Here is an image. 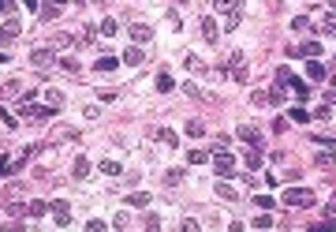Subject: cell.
I'll return each mask as SVG.
<instances>
[{"label":"cell","mask_w":336,"mask_h":232,"mask_svg":"<svg viewBox=\"0 0 336 232\" xmlns=\"http://www.w3.org/2000/svg\"><path fill=\"white\" fill-rule=\"evenodd\" d=\"M213 169H217V176H232L235 157L228 154V142H217V146H213Z\"/></svg>","instance_id":"1"},{"label":"cell","mask_w":336,"mask_h":232,"mask_svg":"<svg viewBox=\"0 0 336 232\" xmlns=\"http://www.w3.org/2000/svg\"><path fill=\"white\" fill-rule=\"evenodd\" d=\"M277 79H280V86H292V90H295V97H302V101L310 97V86L302 83L299 75H292V71H288V68H280V71H277Z\"/></svg>","instance_id":"2"},{"label":"cell","mask_w":336,"mask_h":232,"mask_svg":"<svg viewBox=\"0 0 336 232\" xmlns=\"http://www.w3.org/2000/svg\"><path fill=\"white\" fill-rule=\"evenodd\" d=\"M310 202H314L310 187H288L284 191V206H310Z\"/></svg>","instance_id":"3"},{"label":"cell","mask_w":336,"mask_h":232,"mask_svg":"<svg viewBox=\"0 0 336 232\" xmlns=\"http://www.w3.org/2000/svg\"><path fill=\"white\" fill-rule=\"evenodd\" d=\"M228 60H232V75H235V83H247V56H243V52H232Z\"/></svg>","instance_id":"4"},{"label":"cell","mask_w":336,"mask_h":232,"mask_svg":"<svg viewBox=\"0 0 336 232\" xmlns=\"http://www.w3.org/2000/svg\"><path fill=\"white\" fill-rule=\"evenodd\" d=\"M150 38H153V30H150L146 23H131V42H134V45H146Z\"/></svg>","instance_id":"5"},{"label":"cell","mask_w":336,"mask_h":232,"mask_svg":"<svg viewBox=\"0 0 336 232\" xmlns=\"http://www.w3.org/2000/svg\"><path fill=\"white\" fill-rule=\"evenodd\" d=\"M52 217H56V225H67V221H71V202L56 198V202H52Z\"/></svg>","instance_id":"6"},{"label":"cell","mask_w":336,"mask_h":232,"mask_svg":"<svg viewBox=\"0 0 336 232\" xmlns=\"http://www.w3.org/2000/svg\"><path fill=\"white\" fill-rule=\"evenodd\" d=\"M202 38H206V42H217V38H220V30H217V19H210V15H206V19H202Z\"/></svg>","instance_id":"7"},{"label":"cell","mask_w":336,"mask_h":232,"mask_svg":"<svg viewBox=\"0 0 336 232\" xmlns=\"http://www.w3.org/2000/svg\"><path fill=\"white\" fill-rule=\"evenodd\" d=\"M124 64H131V68H142V64H146V52L138 49V45H131V49L124 52Z\"/></svg>","instance_id":"8"},{"label":"cell","mask_w":336,"mask_h":232,"mask_svg":"<svg viewBox=\"0 0 336 232\" xmlns=\"http://www.w3.org/2000/svg\"><path fill=\"white\" fill-rule=\"evenodd\" d=\"M314 161H318V169H333V165H336V150H318Z\"/></svg>","instance_id":"9"},{"label":"cell","mask_w":336,"mask_h":232,"mask_svg":"<svg viewBox=\"0 0 336 232\" xmlns=\"http://www.w3.org/2000/svg\"><path fill=\"white\" fill-rule=\"evenodd\" d=\"M224 15H228V23H224V26H228V30H235V26H239V19H243V4H232Z\"/></svg>","instance_id":"10"},{"label":"cell","mask_w":336,"mask_h":232,"mask_svg":"<svg viewBox=\"0 0 336 232\" xmlns=\"http://www.w3.org/2000/svg\"><path fill=\"white\" fill-rule=\"evenodd\" d=\"M306 75H310L314 83H321V79H325V64H321V60H310V64H306Z\"/></svg>","instance_id":"11"},{"label":"cell","mask_w":336,"mask_h":232,"mask_svg":"<svg viewBox=\"0 0 336 232\" xmlns=\"http://www.w3.org/2000/svg\"><path fill=\"white\" fill-rule=\"evenodd\" d=\"M299 56H310V60H314V56H321V42H302L299 45Z\"/></svg>","instance_id":"12"},{"label":"cell","mask_w":336,"mask_h":232,"mask_svg":"<svg viewBox=\"0 0 336 232\" xmlns=\"http://www.w3.org/2000/svg\"><path fill=\"white\" fill-rule=\"evenodd\" d=\"M23 210H26V214H30V217H42L45 210H49V202H42V198H34V202H26Z\"/></svg>","instance_id":"13"},{"label":"cell","mask_w":336,"mask_h":232,"mask_svg":"<svg viewBox=\"0 0 336 232\" xmlns=\"http://www.w3.org/2000/svg\"><path fill=\"white\" fill-rule=\"evenodd\" d=\"M157 139H161V142H165L168 150H172V146H176V142H179V135H176V131H172V128H161V131H157Z\"/></svg>","instance_id":"14"},{"label":"cell","mask_w":336,"mask_h":232,"mask_svg":"<svg viewBox=\"0 0 336 232\" xmlns=\"http://www.w3.org/2000/svg\"><path fill=\"white\" fill-rule=\"evenodd\" d=\"M261 161H265V154H261V150H258V146H254V150H247V165H251V169H254V172H258V169H261Z\"/></svg>","instance_id":"15"},{"label":"cell","mask_w":336,"mask_h":232,"mask_svg":"<svg viewBox=\"0 0 336 232\" xmlns=\"http://www.w3.org/2000/svg\"><path fill=\"white\" fill-rule=\"evenodd\" d=\"M235 135L243 139V142H258V128H251V124H243V128L235 131Z\"/></svg>","instance_id":"16"},{"label":"cell","mask_w":336,"mask_h":232,"mask_svg":"<svg viewBox=\"0 0 336 232\" xmlns=\"http://www.w3.org/2000/svg\"><path fill=\"white\" fill-rule=\"evenodd\" d=\"M101 172H105V176H120V172H124V165H120V161H109V157H105V161H101Z\"/></svg>","instance_id":"17"},{"label":"cell","mask_w":336,"mask_h":232,"mask_svg":"<svg viewBox=\"0 0 336 232\" xmlns=\"http://www.w3.org/2000/svg\"><path fill=\"white\" fill-rule=\"evenodd\" d=\"M45 105H49V109H60V105H64V94H60V90H45Z\"/></svg>","instance_id":"18"},{"label":"cell","mask_w":336,"mask_h":232,"mask_svg":"<svg viewBox=\"0 0 336 232\" xmlns=\"http://www.w3.org/2000/svg\"><path fill=\"white\" fill-rule=\"evenodd\" d=\"M217 195L232 202V198H235V187H232V184H228V180H217Z\"/></svg>","instance_id":"19"},{"label":"cell","mask_w":336,"mask_h":232,"mask_svg":"<svg viewBox=\"0 0 336 232\" xmlns=\"http://www.w3.org/2000/svg\"><path fill=\"white\" fill-rule=\"evenodd\" d=\"M34 64L42 68V64H52V49H34Z\"/></svg>","instance_id":"20"},{"label":"cell","mask_w":336,"mask_h":232,"mask_svg":"<svg viewBox=\"0 0 336 232\" xmlns=\"http://www.w3.org/2000/svg\"><path fill=\"white\" fill-rule=\"evenodd\" d=\"M187 161H191V165H206V161H210V150H191Z\"/></svg>","instance_id":"21"},{"label":"cell","mask_w":336,"mask_h":232,"mask_svg":"<svg viewBox=\"0 0 336 232\" xmlns=\"http://www.w3.org/2000/svg\"><path fill=\"white\" fill-rule=\"evenodd\" d=\"M172 86H176V79L168 75V71H161V75H157V90H165V94H168Z\"/></svg>","instance_id":"22"},{"label":"cell","mask_w":336,"mask_h":232,"mask_svg":"<svg viewBox=\"0 0 336 232\" xmlns=\"http://www.w3.org/2000/svg\"><path fill=\"white\" fill-rule=\"evenodd\" d=\"M179 180H183V172H179V169H168L165 172V187H176Z\"/></svg>","instance_id":"23"},{"label":"cell","mask_w":336,"mask_h":232,"mask_svg":"<svg viewBox=\"0 0 336 232\" xmlns=\"http://www.w3.org/2000/svg\"><path fill=\"white\" fill-rule=\"evenodd\" d=\"M254 206H258L261 214H269V210L277 206V202H273V198H269V195H258V198H254Z\"/></svg>","instance_id":"24"},{"label":"cell","mask_w":336,"mask_h":232,"mask_svg":"<svg viewBox=\"0 0 336 232\" xmlns=\"http://www.w3.org/2000/svg\"><path fill=\"white\" fill-rule=\"evenodd\" d=\"M288 116H292L295 124H310V120H314V116H310V112H306V109H292V112H288Z\"/></svg>","instance_id":"25"},{"label":"cell","mask_w":336,"mask_h":232,"mask_svg":"<svg viewBox=\"0 0 336 232\" xmlns=\"http://www.w3.org/2000/svg\"><path fill=\"white\" fill-rule=\"evenodd\" d=\"M15 34H19V23H4V30H0V42H11Z\"/></svg>","instance_id":"26"},{"label":"cell","mask_w":336,"mask_h":232,"mask_svg":"<svg viewBox=\"0 0 336 232\" xmlns=\"http://www.w3.org/2000/svg\"><path fill=\"white\" fill-rule=\"evenodd\" d=\"M116 64H120L116 56H101V60L93 64V68H97V71H112V68H116Z\"/></svg>","instance_id":"27"},{"label":"cell","mask_w":336,"mask_h":232,"mask_svg":"<svg viewBox=\"0 0 336 232\" xmlns=\"http://www.w3.org/2000/svg\"><path fill=\"white\" fill-rule=\"evenodd\" d=\"M127 206H150V195H146V191H138V195L127 198Z\"/></svg>","instance_id":"28"},{"label":"cell","mask_w":336,"mask_h":232,"mask_svg":"<svg viewBox=\"0 0 336 232\" xmlns=\"http://www.w3.org/2000/svg\"><path fill=\"white\" fill-rule=\"evenodd\" d=\"M38 11H42L45 19H56V15H60V4H42V8H38Z\"/></svg>","instance_id":"29"},{"label":"cell","mask_w":336,"mask_h":232,"mask_svg":"<svg viewBox=\"0 0 336 232\" xmlns=\"http://www.w3.org/2000/svg\"><path fill=\"white\" fill-rule=\"evenodd\" d=\"M86 172H90V161H86V157H79V161H75V176H79V180H83Z\"/></svg>","instance_id":"30"},{"label":"cell","mask_w":336,"mask_h":232,"mask_svg":"<svg viewBox=\"0 0 336 232\" xmlns=\"http://www.w3.org/2000/svg\"><path fill=\"white\" fill-rule=\"evenodd\" d=\"M146 232H161V217H157V214L146 217Z\"/></svg>","instance_id":"31"},{"label":"cell","mask_w":336,"mask_h":232,"mask_svg":"<svg viewBox=\"0 0 336 232\" xmlns=\"http://www.w3.org/2000/svg\"><path fill=\"white\" fill-rule=\"evenodd\" d=\"M179 232H202V229H198V221H194V217H183V225H179Z\"/></svg>","instance_id":"32"},{"label":"cell","mask_w":336,"mask_h":232,"mask_svg":"<svg viewBox=\"0 0 336 232\" xmlns=\"http://www.w3.org/2000/svg\"><path fill=\"white\" fill-rule=\"evenodd\" d=\"M202 131H206V128H202V124H198V120H187V135H194V139H198V135H202Z\"/></svg>","instance_id":"33"},{"label":"cell","mask_w":336,"mask_h":232,"mask_svg":"<svg viewBox=\"0 0 336 232\" xmlns=\"http://www.w3.org/2000/svg\"><path fill=\"white\" fill-rule=\"evenodd\" d=\"M101 34L112 38V34H116V23H112V19H105V23H101Z\"/></svg>","instance_id":"34"},{"label":"cell","mask_w":336,"mask_h":232,"mask_svg":"<svg viewBox=\"0 0 336 232\" xmlns=\"http://www.w3.org/2000/svg\"><path fill=\"white\" fill-rule=\"evenodd\" d=\"M310 232H336V221H321V225H314Z\"/></svg>","instance_id":"35"},{"label":"cell","mask_w":336,"mask_h":232,"mask_svg":"<svg viewBox=\"0 0 336 232\" xmlns=\"http://www.w3.org/2000/svg\"><path fill=\"white\" fill-rule=\"evenodd\" d=\"M112 225H116V229H127V225H131V214H116V221H112Z\"/></svg>","instance_id":"36"},{"label":"cell","mask_w":336,"mask_h":232,"mask_svg":"<svg viewBox=\"0 0 336 232\" xmlns=\"http://www.w3.org/2000/svg\"><path fill=\"white\" fill-rule=\"evenodd\" d=\"M86 232H105V221H90V225H86Z\"/></svg>","instance_id":"37"},{"label":"cell","mask_w":336,"mask_h":232,"mask_svg":"<svg viewBox=\"0 0 336 232\" xmlns=\"http://www.w3.org/2000/svg\"><path fill=\"white\" fill-rule=\"evenodd\" d=\"M325 30H329V34H336V15H325Z\"/></svg>","instance_id":"38"},{"label":"cell","mask_w":336,"mask_h":232,"mask_svg":"<svg viewBox=\"0 0 336 232\" xmlns=\"http://www.w3.org/2000/svg\"><path fill=\"white\" fill-rule=\"evenodd\" d=\"M325 210H329V214H336V195H333V202H329V206H325Z\"/></svg>","instance_id":"39"}]
</instances>
